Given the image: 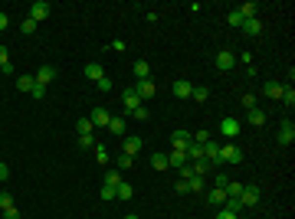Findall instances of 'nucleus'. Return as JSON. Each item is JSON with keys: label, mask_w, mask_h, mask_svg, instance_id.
<instances>
[{"label": "nucleus", "mask_w": 295, "mask_h": 219, "mask_svg": "<svg viewBox=\"0 0 295 219\" xmlns=\"http://www.w3.org/2000/svg\"><path fill=\"white\" fill-rule=\"evenodd\" d=\"M243 160V151L236 144H220V164H240Z\"/></svg>", "instance_id": "obj_1"}, {"label": "nucleus", "mask_w": 295, "mask_h": 219, "mask_svg": "<svg viewBox=\"0 0 295 219\" xmlns=\"http://www.w3.org/2000/svg\"><path fill=\"white\" fill-rule=\"evenodd\" d=\"M213 66H217L220 72H229V69L236 66V53H229V49H220L217 59H213Z\"/></svg>", "instance_id": "obj_2"}, {"label": "nucleus", "mask_w": 295, "mask_h": 219, "mask_svg": "<svg viewBox=\"0 0 295 219\" xmlns=\"http://www.w3.org/2000/svg\"><path fill=\"white\" fill-rule=\"evenodd\" d=\"M220 134H223V138H227V141H233V138H236V134H240V121L236 118H220Z\"/></svg>", "instance_id": "obj_3"}, {"label": "nucleus", "mask_w": 295, "mask_h": 219, "mask_svg": "<svg viewBox=\"0 0 295 219\" xmlns=\"http://www.w3.org/2000/svg\"><path fill=\"white\" fill-rule=\"evenodd\" d=\"M121 105H125V108H128V115H131V111L141 108L144 101L138 99V92H135V88H125V92H121Z\"/></svg>", "instance_id": "obj_4"}, {"label": "nucleus", "mask_w": 295, "mask_h": 219, "mask_svg": "<svg viewBox=\"0 0 295 219\" xmlns=\"http://www.w3.org/2000/svg\"><path fill=\"white\" fill-rule=\"evenodd\" d=\"M204 157L210 160V167H223V164H220V141H213V138H210V141L204 144Z\"/></svg>", "instance_id": "obj_5"}, {"label": "nucleus", "mask_w": 295, "mask_h": 219, "mask_svg": "<svg viewBox=\"0 0 295 219\" xmlns=\"http://www.w3.org/2000/svg\"><path fill=\"white\" fill-rule=\"evenodd\" d=\"M135 92H138V99H141V101H148L154 92H158V85H154V79H141V82L135 85Z\"/></svg>", "instance_id": "obj_6"}, {"label": "nucleus", "mask_w": 295, "mask_h": 219, "mask_svg": "<svg viewBox=\"0 0 295 219\" xmlns=\"http://www.w3.org/2000/svg\"><path fill=\"white\" fill-rule=\"evenodd\" d=\"M121 147H125V151H121V154H128V157H135V154H141L144 141H141V138H138V134H131V138H125V141H121Z\"/></svg>", "instance_id": "obj_7"}, {"label": "nucleus", "mask_w": 295, "mask_h": 219, "mask_svg": "<svg viewBox=\"0 0 295 219\" xmlns=\"http://www.w3.org/2000/svg\"><path fill=\"white\" fill-rule=\"evenodd\" d=\"M275 141H279V144H292V141H295V124H292L289 118L279 124V138H275Z\"/></svg>", "instance_id": "obj_8"}, {"label": "nucleus", "mask_w": 295, "mask_h": 219, "mask_svg": "<svg viewBox=\"0 0 295 219\" xmlns=\"http://www.w3.org/2000/svg\"><path fill=\"white\" fill-rule=\"evenodd\" d=\"M259 193H262V190H259V186H243V193H240V199H243V206H256V203H259Z\"/></svg>", "instance_id": "obj_9"}, {"label": "nucleus", "mask_w": 295, "mask_h": 219, "mask_svg": "<svg viewBox=\"0 0 295 219\" xmlns=\"http://www.w3.org/2000/svg\"><path fill=\"white\" fill-rule=\"evenodd\" d=\"M89 121H92V128H109L112 115L105 108H92V115H89Z\"/></svg>", "instance_id": "obj_10"}, {"label": "nucleus", "mask_w": 295, "mask_h": 219, "mask_svg": "<svg viewBox=\"0 0 295 219\" xmlns=\"http://www.w3.org/2000/svg\"><path fill=\"white\" fill-rule=\"evenodd\" d=\"M190 141H194V138H190L187 131H174V134H171V147H174V151H187Z\"/></svg>", "instance_id": "obj_11"}, {"label": "nucleus", "mask_w": 295, "mask_h": 219, "mask_svg": "<svg viewBox=\"0 0 295 219\" xmlns=\"http://www.w3.org/2000/svg\"><path fill=\"white\" fill-rule=\"evenodd\" d=\"M33 79H36V82H40V85H43V88H49V82H53V79H56V69H53V66H40V69H36V76H33Z\"/></svg>", "instance_id": "obj_12"}, {"label": "nucleus", "mask_w": 295, "mask_h": 219, "mask_svg": "<svg viewBox=\"0 0 295 219\" xmlns=\"http://www.w3.org/2000/svg\"><path fill=\"white\" fill-rule=\"evenodd\" d=\"M46 17H49V3H46V0H36V3H33L30 7V20H46Z\"/></svg>", "instance_id": "obj_13"}, {"label": "nucleus", "mask_w": 295, "mask_h": 219, "mask_svg": "<svg viewBox=\"0 0 295 219\" xmlns=\"http://www.w3.org/2000/svg\"><path fill=\"white\" fill-rule=\"evenodd\" d=\"M171 92H174V99H190V92H194V85H190L187 79H177L174 85H171Z\"/></svg>", "instance_id": "obj_14"}, {"label": "nucleus", "mask_w": 295, "mask_h": 219, "mask_svg": "<svg viewBox=\"0 0 295 219\" xmlns=\"http://www.w3.org/2000/svg\"><path fill=\"white\" fill-rule=\"evenodd\" d=\"M246 121H250V124H256V128H262V124H266V111H262L259 105H256V108H250V111H246Z\"/></svg>", "instance_id": "obj_15"}, {"label": "nucleus", "mask_w": 295, "mask_h": 219, "mask_svg": "<svg viewBox=\"0 0 295 219\" xmlns=\"http://www.w3.org/2000/svg\"><path fill=\"white\" fill-rule=\"evenodd\" d=\"M236 10L243 13V20H256V13H259V3H256V0H250V3H243V7H236Z\"/></svg>", "instance_id": "obj_16"}, {"label": "nucleus", "mask_w": 295, "mask_h": 219, "mask_svg": "<svg viewBox=\"0 0 295 219\" xmlns=\"http://www.w3.org/2000/svg\"><path fill=\"white\" fill-rule=\"evenodd\" d=\"M184 157H187V164H194V160H200V157H204V144H194V141H190V147L184 151Z\"/></svg>", "instance_id": "obj_17"}, {"label": "nucleus", "mask_w": 295, "mask_h": 219, "mask_svg": "<svg viewBox=\"0 0 295 219\" xmlns=\"http://www.w3.org/2000/svg\"><path fill=\"white\" fill-rule=\"evenodd\" d=\"M240 30H243L246 36H259V33H262V23H259V20H243Z\"/></svg>", "instance_id": "obj_18"}, {"label": "nucleus", "mask_w": 295, "mask_h": 219, "mask_svg": "<svg viewBox=\"0 0 295 219\" xmlns=\"http://www.w3.org/2000/svg\"><path fill=\"white\" fill-rule=\"evenodd\" d=\"M262 95H266V99H279V95H282V82H266V85H262Z\"/></svg>", "instance_id": "obj_19"}, {"label": "nucleus", "mask_w": 295, "mask_h": 219, "mask_svg": "<svg viewBox=\"0 0 295 219\" xmlns=\"http://www.w3.org/2000/svg\"><path fill=\"white\" fill-rule=\"evenodd\" d=\"M184 164H187L184 151H171V154H167V167H177V170H181Z\"/></svg>", "instance_id": "obj_20"}, {"label": "nucleus", "mask_w": 295, "mask_h": 219, "mask_svg": "<svg viewBox=\"0 0 295 219\" xmlns=\"http://www.w3.org/2000/svg\"><path fill=\"white\" fill-rule=\"evenodd\" d=\"M0 72L7 76V72H13V62H10V53H7V46H0Z\"/></svg>", "instance_id": "obj_21"}, {"label": "nucleus", "mask_w": 295, "mask_h": 219, "mask_svg": "<svg viewBox=\"0 0 295 219\" xmlns=\"http://www.w3.org/2000/svg\"><path fill=\"white\" fill-rule=\"evenodd\" d=\"M187 186H190V193H204L207 190V177H190Z\"/></svg>", "instance_id": "obj_22"}, {"label": "nucleus", "mask_w": 295, "mask_h": 219, "mask_svg": "<svg viewBox=\"0 0 295 219\" xmlns=\"http://www.w3.org/2000/svg\"><path fill=\"white\" fill-rule=\"evenodd\" d=\"M223 203H227V190L213 186V190H210V206H223Z\"/></svg>", "instance_id": "obj_23"}, {"label": "nucleus", "mask_w": 295, "mask_h": 219, "mask_svg": "<svg viewBox=\"0 0 295 219\" xmlns=\"http://www.w3.org/2000/svg\"><path fill=\"white\" fill-rule=\"evenodd\" d=\"M135 197V190H131V183H125V180H121L118 186H115V199H131Z\"/></svg>", "instance_id": "obj_24"}, {"label": "nucleus", "mask_w": 295, "mask_h": 219, "mask_svg": "<svg viewBox=\"0 0 295 219\" xmlns=\"http://www.w3.org/2000/svg\"><path fill=\"white\" fill-rule=\"evenodd\" d=\"M109 134H115V138H125V118H112V121H109Z\"/></svg>", "instance_id": "obj_25"}, {"label": "nucleus", "mask_w": 295, "mask_h": 219, "mask_svg": "<svg viewBox=\"0 0 295 219\" xmlns=\"http://www.w3.org/2000/svg\"><path fill=\"white\" fill-rule=\"evenodd\" d=\"M190 167H194V177H207V174H210V160H207V157H200V160H194Z\"/></svg>", "instance_id": "obj_26"}, {"label": "nucleus", "mask_w": 295, "mask_h": 219, "mask_svg": "<svg viewBox=\"0 0 295 219\" xmlns=\"http://www.w3.org/2000/svg\"><path fill=\"white\" fill-rule=\"evenodd\" d=\"M17 88H20V92H30V95H33V88H36V79H33V76H20V79H17Z\"/></svg>", "instance_id": "obj_27"}, {"label": "nucleus", "mask_w": 295, "mask_h": 219, "mask_svg": "<svg viewBox=\"0 0 295 219\" xmlns=\"http://www.w3.org/2000/svg\"><path fill=\"white\" fill-rule=\"evenodd\" d=\"M135 79H138V82H141V79H151V66H148V62H135Z\"/></svg>", "instance_id": "obj_28"}, {"label": "nucleus", "mask_w": 295, "mask_h": 219, "mask_svg": "<svg viewBox=\"0 0 295 219\" xmlns=\"http://www.w3.org/2000/svg\"><path fill=\"white\" fill-rule=\"evenodd\" d=\"M118 183H121V170H118V167L105 170V186H118Z\"/></svg>", "instance_id": "obj_29"}, {"label": "nucleus", "mask_w": 295, "mask_h": 219, "mask_svg": "<svg viewBox=\"0 0 295 219\" xmlns=\"http://www.w3.org/2000/svg\"><path fill=\"white\" fill-rule=\"evenodd\" d=\"M86 76L92 79V82H98V79H105V72H102V66H98V62H89V66H86Z\"/></svg>", "instance_id": "obj_30"}, {"label": "nucleus", "mask_w": 295, "mask_h": 219, "mask_svg": "<svg viewBox=\"0 0 295 219\" xmlns=\"http://www.w3.org/2000/svg\"><path fill=\"white\" fill-rule=\"evenodd\" d=\"M151 167H154V170H167V154L158 151V154L151 157Z\"/></svg>", "instance_id": "obj_31"}, {"label": "nucleus", "mask_w": 295, "mask_h": 219, "mask_svg": "<svg viewBox=\"0 0 295 219\" xmlns=\"http://www.w3.org/2000/svg\"><path fill=\"white\" fill-rule=\"evenodd\" d=\"M279 99H282L285 105L292 108V105H295V88H292V85H282V95H279Z\"/></svg>", "instance_id": "obj_32"}, {"label": "nucleus", "mask_w": 295, "mask_h": 219, "mask_svg": "<svg viewBox=\"0 0 295 219\" xmlns=\"http://www.w3.org/2000/svg\"><path fill=\"white\" fill-rule=\"evenodd\" d=\"M190 99H197V101H207V99H210V88H204V85H194Z\"/></svg>", "instance_id": "obj_33"}, {"label": "nucleus", "mask_w": 295, "mask_h": 219, "mask_svg": "<svg viewBox=\"0 0 295 219\" xmlns=\"http://www.w3.org/2000/svg\"><path fill=\"white\" fill-rule=\"evenodd\" d=\"M92 151H95V160H98V164H109V151H105V144H95Z\"/></svg>", "instance_id": "obj_34"}, {"label": "nucleus", "mask_w": 295, "mask_h": 219, "mask_svg": "<svg viewBox=\"0 0 295 219\" xmlns=\"http://www.w3.org/2000/svg\"><path fill=\"white\" fill-rule=\"evenodd\" d=\"M223 190H227V197H240V193H243V183H236V180H229V183L223 186Z\"/></svg>", "instance_id": "obj_35"}, {"label": "nucleus", "mask_w": 295, "mask_h": 219, "mask_svg": "<svg viewBox=\"0 0 295 219\" xmlns=\"http://www.w3.org/2000/svg\"><path fill=\"white\" fill-rule=\"evenodd\" d=\"M76 131H79V134H92V131H95V128H92V121H89V118H79Z\"/></svg>", "instance_id": "obj_36"}, {"label": "nucleus", "mask_w": 295, "mask_h": 219, "mask_svg": "<svg viewBox=\"0 0 295 219\" xmlns=\"http://www.w3.org/2000/svg\"><path fill=\"white\" fill-rule=\"evenodd\" d=\"M131 118H138V121H148V118H151V111H148V105H141L138 111H131Z\"/></svg>", "instance_id": "obj_37"}, {"label": "nucleus", "mask_w": 295, "mask_h": 219, "mask_svg": "<svg viewBox=\"0 0 295 219\" xmlns=\"http://www.w3.org/2000/svg\"><path fill=\"white\" fill-rule=\"evenodd\" d=\"M95 138H92V134H79V147H95Z\"/></svg>", "instance_id": "obj_38"}, {"label": "nucleus", "mask_w": 295, "mask_h": 219, "mask_svg": "<svg viewBox=\"0 0 295 219\" xmlns=\"http://www.w3.org/2000/svg\"><path fill=\"white\" fill-rule=\"evenodd\" d=\"M227 20H229V26H236V30H240V26H243V13H240V10H233Z\"/></svg>", "instance_id": "obj_39"}, {"label": "nucleus", "mask_w": 295, "mask_h": 219, "mask_svg": "<svg viewBox=\"0 0 295 219\" xmlns=\"http://www.w3.org/2000/svg\"><path fill=\"white\" fill-rule=\"evenodd\" d=\"M131 164H135V157H128V154H121L118 157V170H128Z\"/></svg>", "instance_id": "obj_40"}, {"label": "nucleus", "mask_w": 295, "mask_h": 219, "mask_svg": "<svg viewBox=\"0 0 295 219\" xmlns=\"http://www.w3.org/2000/svg\"><path fill=\"white\" fill-rule=\"evenodd\" d=\"M20 30H23V36H26V33H33V30H36V20H30V17H26V20L20 23Z\"/></svg>", "instance_id": "obj_41"}, {"label": "nucleus", "mask_w": 295, "mask_h": 219, "mask_svg": "<svg viewBox=\"0 0 295 219\" xmlns=\"http://www.w3.org/2000/svg\"><path fill=\"white\" fill-rule=\"evenodd\" d=\"M194 138V144H207L210 141V131H197V134H190Z\"/></svg>", "instance_id": "obj_42"}, {"label": "nucleus", "mask_w": 295, "mask_h": 219, "mask_svg": "<svg viewBox=\"0 0 295 219\" xmlns=\"http://www.w3.org/2000/svg\"><path fill=\"white\" fill-rule=\"evenodd\" d=\"M13 206V197L10 193H0V209H10Z\"/></svg>", "instance_id": "obj_43"}, {"label": "nucleus", "mask_w": 295, "mask_h": 219, "mask_svg": "<svg viewBox=\"0 0 295 219\" xmlns=\"http://www.w3.org/2000/svg\"><path fill=\"white\" fill-rule=\"evenodd\" d=\"M95 88H98V92H109V88H112V79H109V76H105V79H98Z\"/></svg>", "instance_id": "obj_44"}, {"label": "nucleus", "mask_w": 295, "mask_h": 219, "mask_svg": "<svg viewBox=\"0 0 295 219\" xmlns=\"http://www.w3.org/2000/svg\"><path fill=\"white\" fill-rule=\"evenodd\" d=\"M102 199H105V203L115 199V186H102Z\"/></svg>", "instance_id": "obj_45"}, {"label": "nucleus", "mask_w": 295, "mask_h": 219, "mask_svg": "<svg viewBox=\"0 0 295 219\" xmlns=\"http://www.w3.org/2000/svg\"><path fill=\"white\" fill-rule=\"evenodd\" d=\"M243 108H246V111L256 108V95H243Z\"/></svg>", "instance_id": "obj_46"}, {"label": "nucleus", "mask_w": 295, "mask_h": 219, "mask_svg": "<svg viewBox=\"0 0 295 219\" xmlns=\"http://www.w3.org/2000/svg\"><path fill=\"white\" fill-rule=\"evenodd\" d=\"M3 219H20V209L10 206V209H3Z\"/></svg>", "instance_id": "obj_47"}, {"label": "nucleus", "mask_w": 295, "mask_h": 219, "mask_svg": "<svg viewBox=\"0 0 295 219\" xmlns=\"http://www.w3.org/2000/svg\"><path fill=\"white\" fill-rule=\"evenodd\" d=\"M229 183V177L227 174H217V180H213V186H220V190H223V186Z\"/></svg>", "instance_id": "obj_48"}, {"label": "nucleus", "mask_w": 295, "mask_h": 219, "mask_svg": "<svg viewBox=\"0 0 295 219\" xmlns=\"http://www.w3.org/2000/svg\"><path fill=\"white\" fill-rule=\"evenodd\" d=\"M217 219H236V213H229L227 206H220V213H217Z\"/></svg>", "instance_id": "obj_49"}, {"label": "nucleus", "mask_w": 295, "mask_h": 219, "mask_svg": "<svg viewBox=\"0 0 295 219\" xmlns=\"http://www.w3.org/2000/svg\"><path fill=\"white\" fill-rule=\"evenodd\" d=\"M112 49L115 53H125V40H112Z\"/></svg>", "instance_id": "obj_50"}, {"label": "nucleus", "mask_w": 295, "mask_h": 219, "mask_svg": "<svg viewBox=\"0 0 295 219\" xmlns=\"http://www.w3.org/2000/svg\"><path fill=\"white\" fill-rule=\"evenodd\" d=\"M177 193H190V186H187V180H177V186H174Z\"/></svg>", "instance_id": "obj_51"}, {"label": "nucleus", "mask_w": 295, "mask_h": 219, "mask_svg": "<svg viewBox=\"0 0 295 219\" xmlns=\"http://www.w3.org/2000/svg\"><path fill=\"white\" fill-rule=\"evenodd\" d=\"M7 26H10V17H7V13H0V33H3Z\"/></svg>", "instance_id": "obj_52"}, {"label": "nucleus", "mask_w": 295, "mask_h": 219, "mask_svg": "<svg viewBox=\"0 0 295 219\" xmlns=\"http://www.w3.org/2000/svg\"><path fill=\"white\" fill-rule=\"evenodd\" d=\"M7 177H10V167H7V164H0V183H3Z\"/></svg>", "instance_id": "obj_53"}, {"label": "nucleus", "mask_w": 295, "mask_h": 219, "mask_svg": "<svg viewBox=\"0 0 295 219\" xmlns=\"http://www.w3.org/2000/svg\"><path fill=\"white\" fill-rule=\"evenodd\" d=\"M125 219H138V216H125Z\"/></svg>", "instance_id": "obj_54"}, {"label": "nucleus", "mask_w": 295, "mask_h": 219, "mask_svg": "<svg viewBox=\"0 0 295 219\" xmlns=\"http://www.w3.org/2000/svg\"><path fill=\"white\" fill-rule=\"evenodd\" d=\"M0 76H3V72H0Z\"/></svg>", "instance_id": "obj_55"}, {"label": "nucleus", "mask_w": 295, "mask_h": 219, "mask_svg": "<svg viewBox=\"0 0 295 219\" xmlns=\"http://www.w3.org/2000/svg\"><path fill=\"white\" fill-rule=\"evenodd\" d=\"M236 219H240V216H236Z\"/></svg>", "instance_id": "obj_56"}]
</instances>
